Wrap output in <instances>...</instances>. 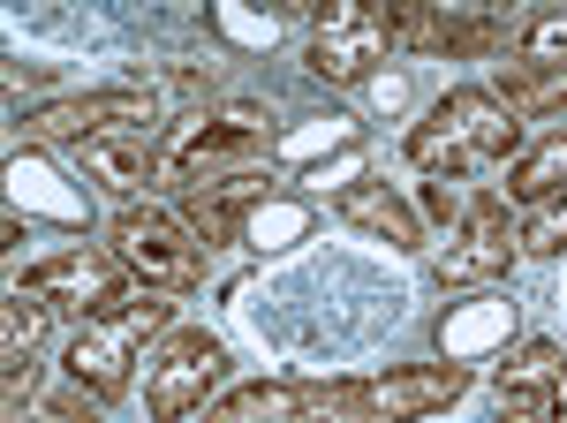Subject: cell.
Returning <instances> with one entry per match:
<instances>
[{"label":"cell","mask_w":567,"mask_h":423,"mask_svg":"<svg viewBox=\"0 0 567 423\" xmlns=\"http://www.w3.org/2000/svg\"><path fill=\"white\" fill-rule=\"evenodd\" d=\"M205 423H393L379 379H272L205 409Z\"/></svg>","instance_id":"6da1fadb"},{"label":"cell","mask_w":567,"mask_h":423,"mask_svg":"<svg viewBox=\"0 0 567 423\" xmlns=\"http://www.w3.org/2000/svg\"><path fill=\"white\" fill-rule=\"evenodd\" d=\"M175 310H167V296H130L114 302V310H99V318H84L76 326V340H69V355H61V371H69V385H84L91 401H114L122 385H130V371L144 363V340L175 333L167 326Z\"/></svg>","instance_id":"7a4b0ae2"},{"label":"cell","mask_w":567,"mask_h":423,"mask_svg":"<svg viewBox=\"0 0 567 423\" xmlns=\"http://www.w3.org/2000/svg\"><path fill=\"white\" fill-rule=\"evenodd\" d=\"M515 136H523V122H515L492 91H446L432 114L409 128V167L470 174V167H484V159H499V152H515Z\"/></svg>","instance_id":"3957f363"},{"label":"cell","mask_w":567,"mask_h":423,"mask_svg":"<svg viewBox=\"0 0 567 423\" xmlns=\"http://www.w3.org/2000/svg\"><path fill=\"white\" fill-rule=\"evenodd\" d=\"M106 250L122 257V272H136L152 296H182V288H197V272H205L197 227L175 219L167 205H122L114 227H106Z\"/></svg>","instance_id":"277c9868"},{"label":"cell","mask_w":567,"mask_h":423,"mask_svg":"<svg viewBox=\"0 0 567 423\" xmlns=\"http://www.w3.org/2000/svg\"><path fill=\"white\" fill-rule=\"evenodd\" d=\"M265 152L258 106H219V114H189L175 144L159 152V189H189V182H219V174L250 167Z\"/></svg>","instance_id":"5b68a950"},{"label":"cell","mask_w":567,"mask_h":423,"mask_svg":"<svg viewBox=\"0 0 567 423\" xmlns=\"http://www.w3.org/2000/svg\"><path fill=\"white\" fill-rule=\"evenodd\" d=\"M219 379H227V348L205 326H175L159 340V355L144 363V409L159 423H182L219 393Z\"/></svg>","instance_id":"8992f818"},{"label":"cell","mask_w":567,"mask_h":423,"mask_svg":"<svg viewBox=\"0 0 567 423\" xmlns=\"http://www.w3.org/2000/svg\"><path fill=\"white\" fill-rule=\"evenodd\" d=\"M152 122H159V99L144 84H106V91H84V99H53V106H39L23 128L45 136V144L84 152L91 136H122V128H144V136H152Z\"/></svg>","instance_id":"52a82bcc"},{"label":"cell","mask_w":567,"mask_h":423,"mask_svg":"<svg viewBox=\"0 0 567 423\" xmlns=\"http://www.w3.org/2000/svg\"><path fill=\"white\" fill-rule=\"evenodd\" d=\"M393 45V23L386 16H371V8H355V0H326L318 8V23H310V76H326V84H363L379 61H386Z\"/></svg>","instance_id":"ba28073f"},{"label":"cell","mask_w":567,"mask_h":423,"mask_svg":"<svg viewBox=\"0 0 567 423\" xmlns=\"http://www.w3.org/2000/svg\"><path fill=\"white\" fill-rule=\"evenodd\" d=\"M16 296L45 302V310H76V318H99V310H114L122 296V257L114 250H53L45 265H31L23 280H16Z\"/></svg>","instance_id":"9c48e42d"},{"label":"cell","mask_w":567,"mask_h":423,"mask_svg":"<svg viewBox=\"0 0 567 423\" xmlns=\"http://www.w3.org/2000/svg\"><path fill=\"white\" fill-rule=\"evenodd\" d=\"M499 423H567V348L523 340L499 363Z\"/></svg>","instance_id":"30bf717a"},{"label":"cell","mask_w":567,"mask_h":423,"mask_svg":"<svg viewBox=\"0 0 567 423\" xmlns=\"http://www.w3.org/2000/svg\"><path fill=\"white\" fill-rule=\"evenodd\" d=\"M515 243L523 235H507V212L492 205H470V219H462V235L439 250V288H492V280H507V265H515Z\"/></svg>","instance_id":"8fae6325"},{"label":"cell","mask_w":567,"mask_h":423,"mask_svg":"<svg viewBox=\"0 0 567 423\" xmlns=\"http://www.w3.org/2000/svg\"><path fill=\"white\" fill-rule=\"evenodd\" d=\"M393 39L416 53H492L507 39V23L484 8H409V16H393Z\"/></svg>","instance_id":"7c38bea8"},{"label":"cell","mask_w":567,"mask_h":423,"mask_svg":"<svg viewBox=\"0 0 567 423\" xmlns=\"http://www.w3.org/2000/svg\"><path fill=\"white\" fill-rule=\"evenodd\" d=\"M76 167L99 182V189H144V182H159V152H152V136L144 128H122V136H91L84 152H76Z\"/></svg>","instance_id":"4fadbf2b"},{"label":"cell","mask_w":567,"mask_h":423,"mask_svg":"<svg viewBox=\"0 0 567 423\" xmlns=\"http://www.w3.org/2000/svg\"><path fill=\"white\" fill-rule=\"evenodd\" d=\"M333 212L349 219V227H363V235H379V243H393V250H416L424 243V219L393 197L386 182H349L341 197H333Z\"/></svg>","instance_id":"5bb4252c"},{"label":"cell","mask_w":567,"mask_h":423,"mask_svg":"<svg viewBox=\"0 0 567 423\" xmlns=\"http://www.w3.org/2000/svg\"><path fill=\"white\" fill-rule=\"evenodd\" d=\"M499 106H507L515 122H537V114L567 106V61H560V69H537V61H499Z\"/></svg>","instance_id":"9a60e30c"},{"label":"cell","mask_w":567,"mask_h":423,"mask_svg":"<svg viewBox=\"0 0 567 423\" xmlns=\"http://www.w3.org/2000/svg\"><path fill=\"white\" fill-rule=\"evenodd\" d=\"M507 197H523V205H553V197H567V136L537 144L529 159H515V174H507Z\"/></svg>","instance_id":"2e32d148"},{"label":"cell","mask_w":567,"mask_h":423,"mask_svg":"<svg viewBox=\"0 0 567 423\" xmlns=\"http://www.w3.org/2000/svg\"><path fill=\"white\" fill-rule=\"evenodd\" d=\"M45 302H31V296H8V318H0V355H8V371H23L31 363V348H39V333H45Z\"/></svg>","instance_id":"e0dca14e"},{"label":"cell","mask_w":567,"mask_h":423,"mask_svg":"<svg viewBox=\"0 0 567 423\" xmlns=\"http://www.w3.org/2000/svg\"><path fill=\"white\" fill-rule=\"evenodd\" d=\"M515 61L560 69V61H567V8H553V16H529V23H523V53H515Z\"/></svg>","instance_id":"ac0fdd59"},{"label":"cell","mask_w":567,"mask_h":423,"mask_svg":"<svg viewBox=\"0 0 567 423\" xmlns=\"http://www.w3.org/2000/svg\"><path fill=\"white\" fill-rule=\"evenodd\" d=\"M499 318H507V302H484L477 318H462V326H446V363H470L484 340L499 333Z\"/></svg>","instance_id":"d6986e66"},{"label":"cell","mask_w":567,"mask_h":423,"mask_svg":"<svg viewBox=\"0 0 567 423\" xmlns=\"http://www.w3.org/2000/svg\"><path fill=\"white\" fill-rule=\"evenodd\" d=\"M523 250H529V257H560V250H567V197H553V205L529 212Z\"/></svg>","instance_id":"ffe728a7"},{"label":"cell","mask_w":567,"mask_h":423,"mask_svg":"<svg viewBox=\"0 0 567 423\" xmlns=\"http://www.w3.org/2000/svg\"><path fill=\"white\" fill-rule=\"evenodd\" d=\"M53 416L61 423H99V401H84V385H69V393H53Z\"/></svg>","instance_id":"44dd1931"},{"label":"cell","mask_w":567,"mask_h":423,"mask_svg":"<svg viewBox=\"0 0 567 423\" xmlns=\"http://www.w3.org/2000/svg\"><path fill=\"white\" fill-rule=\"evenodd\" d=\"M16 423H23V416H16ZM31 423H61V416H53V409H45V416H31Z\"/></svg>","instance_id":"7402d4cb"}]
</instances>
